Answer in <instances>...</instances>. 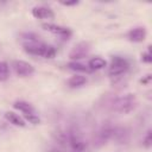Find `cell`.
Returning a JSON list of instances; mask_svg holds the SVG:
<instances>
[{"label": "cell", "instance_id": "obj_1", "mask_svg": "<svg viewBox=\"0 0 152 152\" xmlns=\"http://www.w3.org/2000/svg\"><path fill=\"white\" fill-rule=\"evenodd\" d=\"M23 49L26 53L31 56H39L43 58H53L57 53L56 49L52 45H48L42 40L33 42V43H24Z\"/></svg>", "mask_w": 152, "mask_h": 152}, {"label": "cell", "instance_id": "obj_2", "mask_svg": "<svg viewBox=\"0 0 152 152\" xmlns=\"http://www.w3.org/2000/svg\"><path fill=\"white\" fill-rule=\"evenodd\" d=\"M137 104H138V100H137L135 94L127 93L122 96H119V97L114 99L110 106H112V109L116 113L128 114V113H131L135 109Z\"/></svg>", "mask_w": 152, "mask_h": 152}, {"label": "cell", "instance_id": "obj_3", "mask_svg": "<svg viewBox=\"0 0 152 152\" xmlns=\"http://www.w3.org/2000/svg\"><path fill=\"white\" fill-rule=\"evenodd\" d=\"M129 68V62L122 56H113L108 65V75L112 78L121 77Z\"/></svg>", "mask_w": 152, "mask_h": 152}, {"label": "cell", "instance_id": "obj_4", "mask_svg": "<svg viewBox=\"0 0 152 152\" xmlns=\"http://www.w3.org/2000/svg\"><path fill=\"white\" fill-rule=\"evenodd\" d=\"M114 131H115V127L113 125H110V124L102 125L94 134V145L97 147L103 146L108 140L113 139Z\"/></svg>", "mask_w": 152, "mask_h": 152}, {"label": "cell", "instance_id": "obj_5", "mask_svg": "<svg viewBox=\"0 0 152 152\" xmlns=\"http://www.w3.org/2000/svg\"><path fill=\"white\" fill-rule=\"evenodd\" d=\"M90 52V44L88 42H80L72 46L69 52V57L71 61L78 62V59L86 58Z\"/></svg>", "mask_w": 152, "mask_h": 152}, {"label": "cell", "instance_id": "obj_6", "mask_svg": "<svg viewBox=\"0 0 152 152\" xmlns=\"http://www.w3.org/2000/svg\"><path fill=\"white\" fill-rule=\"evenodd\" d=\"M42 27L52 33V34H56L63 39H69L72 34L71 30L69 27H65V26H62V25H58V24H53V23H43L42 24Z\"/></svg>", "mask_w": 152, "mask_h": 152}, {"label": "cell", "instance_id": "obj_7", "mask_svg": "<svg viewBox=\"0 0 152 152\" xmlns=\"http://www.w3.org/2000/svg\"><path fill=\"white\" fill-rule=\"evenodd\" d=\"M12 68H13L15 75L19 77H28L34 72V66L31 63H28L26 61H21V59L13 61Z\"/></svg>", "mask_w": 152, "mask_h": 152}, {"label": "cell", "instance_id": "obj_8", "mask_svg": "<svg viewBox=\"0 0 152 152\" xmlns=\"http://www.w3.org/2000/svg\"><path fill=\"white\" fill-rule=\"evenodd\" d=\"M31 13H32V17L36 18V19H46L48 20V19H53L55 18L53 11L50 7H46V6H43V5L34 6L31 10Z\"/></svg>", "mask_w": 152, "mask_h": 152}, {"label": "cell", "instance_id": "obj_9", "mask_svg": "<svg viewBox=\"0 0 152 152\" xmlns=\"http://www.w3.org/2000/svg\"><path fill=\"white\" fill-rule=\"evenodd\" d=\"M147 31L145 26H135L131 28L127 33V38L133 43H141L146 39Z\"/></svg>", "mask_w": 152, "mask_h": 152}, {"label": "cell", "instance_id": "obj_10", "mask_svg": "<svg viewBox=\"0 0 152 152\" xmlns=\"http://www.w3.org/2000/svg\"><path fill=\"white\" fill-rule=\"evenodd\" d=\"M87 82H88V80H87L86 76H83L81 74H75L71 77H69V80L66 81V84L71 89H77V88H81V87L86 86Z\"/></svg>", "mask_w": 152, "mask_h": 152}, {"label": "cell", "instance_id": "obj_11", "mask_svg": "<svg viewBox=\"0 0 152 152\" xmlns=\"http://www.w3.org/2000/svg\"><path fill=\"white\" fill-rule=\"evenodd\" d=\"M5 119L10 124H12L17 127H26V125H27V122L25 121V119L23 116H20L19 114H17L14 112H11V110H7L5 113Z\"/></svg>", "mask_w": 152, "mask_h": 152}, {"label": "cell", "instance_id": "obj_12", "mask_svg": "<svg viewBox=\"0 0 152 152\" xmlns=\"http://www.w3.org/2000/svg\"><path fill=\"white\" fill-rule=\"evenodd\" d=\"M13 107H14L17 110L21 112V113H23V115H24V114L36 113V110H34L33 106H32L30 102L24 101V100H18V101H15V102L13 103Z\"/></svg>", "mask_w": 152, "mask_h": 152}, {"label": "cell", "instance_id": "obj_13", "mask_svg": "<svg viewBox=\"0 0 152 152\" xmlns=\"http://www.w3.org/2000/svg\"><path fill=\"white\" fill-rule=\"evenodd\" d=\"M88 68L90 69V71H94V70H101V69H104L107 66V61L100 56H96V57H93L91 59H89L88 62Z\"/></svg>", "mask_w": 152, "mask_h": 152}, {"label": "cell", "instance_id": "obj_14", "mask_svg": "<svg viewBox=\"0 0 152 152\" xmlns=\"http://www.w3.org/2000/svg\"><path fill=\"white\" fill-rule=\"evenodd\" d=\"M66 66L70 69V70H72V71H76V72H90V69L88 68V65H86V64H82V63H80V62H76V61H71V62H69L68 64H66Z\"/></svg>", "mask_w": 152, "mask_h": 152}, {"label": "cell", "instance_id": "obj_15", "mask_svg": "<svg viewBox=\"0 0 152 152\" xmlns=\"http://www.w3.org/2000/svg\"><path fill=\"white\" fill-rule=\"evenodd\" d=\"M10 77V66L5 61H0V82L7 81Z\"/></svg>", "mask_w": 152, "mask_h": 152}, {"label": "cell", "instance_id": "obj_16", "mask_svg": "<svg viewBox=\"0 0 152 152\" xmlns=\"http://www.w3.org/2000/svg\"><path fill=\"white\" fill-rule=\"evenodd\" d=\"M20 39L23 40V44L24 43H33V42L40 40L39 39V36L36 34L34 32H23L20 34Z\"/></svg>", "mask_w": 152, "mask_h": 152}, {"label": "cell", "instance_id": "obj_17", "mask_svg": "<svg viewBox=\"0 0 152 152\" xmlns=\"http://www.w3.org/2000/svg\"><path fill=\"white\" fill-rule=\"evenodd\" d=\"M142 146L145 148H150L152 146V129H147V132L145 133L144 138H142Z\"/></svg>", "mask_w": 152, "mask_h": 152}, {"label": "cell", "instance_id": "obj_18", "mask_svg": "<svg viewBox=\"0 0 152 152\" xmlns=\"http://www.w3.org/2000/svg\"><path fill=\"white\" fill-rule=\"evenodd\" d=\"M24 119H25V121L27 122H30V124H32V125H38L39 122H40V119H39V116L37 115V113H31V114H24V116H23Z\"/></svg>", "mask_w": 152, "mask_h": 152}, {"label": "cell", "instance_id": "obj_19", "mask_svg": "<svg viewBox=\"0 0 152 152\" xmlns=\"http://www.w3.org/2000/svg\"><path fill=\"white\" fill-rule=\"evenodd\" d=\"M141 62L142 63H146V64H150L152 62V55H151L150 46H148V50L146 52H142L141 53Z\"/></svg>", "mask_w": 152, "mask_h": 152}, {"label": "cell", "instance_id": "obj_20", "mask_svg": "<svg viewBox=\"0 0 152 152\" xmlns=\"http://www.w3.org/2000/svg\"><path fill=\"white\" fill-rule=\"evenodd\" d=\"M150 82H151V75H150V74L145 75V76L140 80V83H142L144 86H148V84H150Z\"/></svg>", "mask_w": 152, "mask_h": 152}, {"label": "cell", "instance_id": "obj_21", "mask_svg": "<svg viewBox=\"0 0 152 152\" xmlns=\"http://www.w3.org/2000/svg\"><path fill=\"white\" fill-rule=\"evenodd\" d=\"M77 4H78V1H76V0H74V1H61V5H63V6H75Z\"/></svg>", "mask_w": 152, "mask_h": 152}]
</instances>
